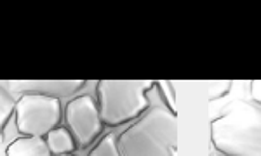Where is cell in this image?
I'll return each instance as SVG.
<instances>
[{
	"label": "cell",
	"mask_w": 261,
	"mask_h": 156,
	"mask_svg": "<svg viewBox=\"0 0 261 156\" xmlns=\"http://www.w3.org/2000/svg\"><path fill=\"white\" fill-rule=\"evenodd\" d=\"M120 156H178V116L166 106L148 108L117 137Z\"/></svg>",
	"instance_id": "cell-1"
},
{
	"label": "cell",
	"mask_w": 261,
	"mask_h": 156,
	"mask_svg": "<svg viewBox=\"0 0 261 156\" xmlns=\"http://www.w3.org/2000/svg\"><path fill=\"white\" fill-rule=\"evenodd\" d=\"M211 141L226 156H261V109L235 101L211 121Z\"/></svg>",
	"instance_id": "cell-2"
},
{
	"label": "cell",
	"mask_w": 261,
	"mask_h": 156,
	"mask_svg": "<svg viewBox=\"0 0 261 156\" xmlns=\"http://www.w3.org/2000/svg\"><path fill=\"white\" fill-rule=\"evenodd\" d=\"M153 80H101L96 87L98 109L105 127H120L138 120L150 108Z\"/></svg>",
	"instance_id": "cell-3"
},
{
	"label": "cell",
	"mask_w": 261,
	"mask_h": 156,
	"mask_svg": "<svg viewBox=\"0 0 261 156\" xmlns=\"http://www.w3.org/2000/svg\"><path fill=\"white\" fill-rule=\"evenodd\" d=\"M16 129L23 136L45 137L63 121V106L58 98L44 94H21L14 106Z\"/></svg>",
	"instance_id": "cell-4"
},
{
	"label": "cell",
	"mask_w": 261,
	"mask_h": 156,
	"mask_svg": "<svg viewBox=\"0 0 261 156\" xmlns=\"http://www.w3.org/2000/svg\"><path fill=\"white\" fill-rule=\"evenodd\" d=\"M63 120L77 142V147L81 149H86L87 146L96 142L105 129L99 116L98 103L87 94L77 96L66 104Z\"/></svg>",
	"instance_id": "cell-5"
},
{
	"label": "cell",
	"mask_w": 261,
	"mask_h": 156,
	"mask_svg": "<svg viewBox=\"0 0 261 156\" xmlns=\"http://www.w3.org/2000/svg\"><path fill=\"white\" fill-rule=\"evenodd\" d=\"M2 87L19 94H44L50 98H68L86 85L84 80H6L0 82Z\"/></svg>",
	"instance_id": "cell-6"
},
{
	"label": "cell",
	"mask_w": 261,
	"mask_h": 156,
	"mask_svg": "<svg viewBox=\"0 0 261 156\" xmlns=\"http://www.w3.org/2000/svg\"><path fill=\"white\" fill-rule=\"evenodd\" d=\"M6 156H53L44 137L23 136L6 147Z\"/></svg>",
	"instance_id": "cell-7"
},
{
	"label": "cell",
	"mask_w": 261,
	"mask_h": 156,
	"mask_svg": "<svg viewBox=\"0 0 261 156\" xmlns=\"http://www.w3.org/2000/svg\"><path fill=\"white\" fill-rule=\"evenodd\" d=\"M45 139V144H47L50 154L53 156H60V154H71L77 149V142H75L73 136L66 127H56L53 129Z\"/></svg>",
	"instance_id": "cell-8"
},
{
	"label": "cell",
	"mask_w": 261,
	"mask_h": 156,
	"mask_svg": "<svg viewBox=\"0 0 261 156\" xmlns=\"http://www.w3.org/2000/svg\"><path fill=\"white\" fill-rule=\"evenodd\" d=\"M89 156H120L119 149H117L115 134H107L101 137V141L91 149Z\"/></svg>",
	"instance_id": "cell-9"
},
{
	"label": "cell",
	"mask_w": 261,
	"mask_h": 156,
	"mask_svg": "<svg viewBox=\"0 0 261 156\" xmlns=\"http://www.w3.org/2000/svg\"><path fill=\"white\" fill-rule=\"evenodd\" d=\"M14 106H16V101L0 85V136L2 137H4V127H6L7 120L14 113Z\"/></svg>",
	"instance_id": "cell-10"
},
{
	"label": "cell",
	"mask_w": 261,
	"mask_h": 156,
	"mask_svg": "<svg viewBox=\"0 0 261 156\" xmlns=\"http://www.w3.org/2000/svg\"><path fill=\"white\" fill-rule=\"evenodd\" d=\"M209 101H218L225 98L231 90L233 82L231 80H216V82H209Z\"/></svg>",
	"instance_id": "cell-11"
},
{
	"label": "cell",
	"mask_w": 261,
	"mask_h": 156,
	"mask_svg": "<svg viewBox=\"0 0 261 156\" xmlns=\"http://www.w3.org/2000/svg\"><path fill=\"white\" fill-rule=\"evenodd\" d=\"M155 87H159V90H161V96L162 99L166 101V108L171 109L172 113H176V96H174V88H172V83L171 82H157L155 83Z\"/></svg>",
	"instance_id": "cell-12"
},
{
	"label": "cell",
	"mask_w": 261,
	"mask_h": 156,
	"mask_svg": "<svg viewBox=\"0 0 261 156\" xmlns=\"http://www.w3.org/2000/svg\"><path fill=\"white\" fill-rule=\"evenodd\" d=\"M251 99L261 106V80H252L251 82Z\"/></svg>",
	"instance_id": "cell-13"
},
{
	"label": "cell",
	"mask_w": 261,
	"mask_h": 156,
	"mask_svg": "<svg viewBox=\"0 0 261 156\" xmlns=\"http://www.w3.org/2000/svg\"><path fill=\"white\" fill-rule=\"evenodd\" d=\"M213 156H226V154H221V153H216V154H213Z\"/></svg>",
	"instance_id": "cell-14"
},
{
	"label": "cell",
	"mask_w": 261,
	"mask_h": 156,
	"mask_svg": "<svg viewBox=\"0 0 261 156\" xmlns=\"http://www.w3.org/2000/svg\"><path fill=\"white\" fill-rule=\"evenodd\" d=\"M60 156H75L73 153H71V154H60Z\"/></svg>",
	"instance_id": "cell-15"
}]
</instances>
